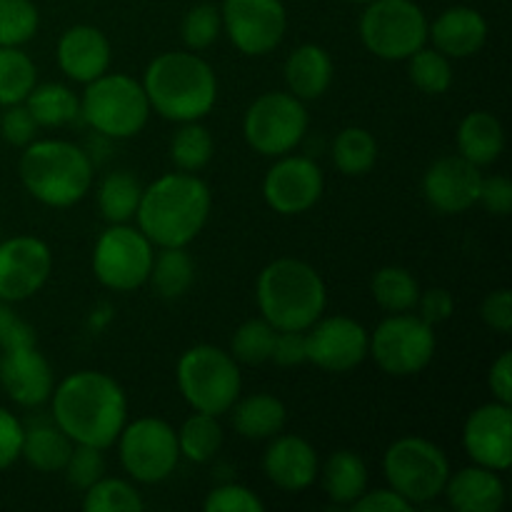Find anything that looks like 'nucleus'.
<instances>
[{
  "mask_svg": "<svg viewBox=\"0 0 512 512\" xmlns=\"http://www.w3.org/2000/svg\"><path fill=\"white\" fill-rule=\"evenodd\" d=\"M275 328L265 318H250L230 338V355L243 365H263L273 353Z\"/></svg>",
  "mask_w": 512,
  "mask_h": 512,
  "instance_id": "nucleus-40",
  "label": "nucleus"
},
{
  "mask_svg": "<svg viewBox=\"0 0 512 512\" xmlns=\"http://www.w3.org/2000/svg\"><path fill=\"white\" fill-rule=\"evenodd\" d=\"M478 203L483 205L488 213L505 218L512 210V183L505 175H483V183H480Z\"/></svg>",
  "mask_w": 512,
  "mask_h": 512,
  "instance_id": "nucleus-50",
  "label": "nucleus"
},
{
  "mask_svg": "<svg viewBox=\"0 0 512 512\" xmlns=\"http://www.w3.org/2000/svg\"><path fill=\"white\" fill-rule=\"evenodd\" d=\"M150 283L165 300L183 298L195 280V263L185 248H160L150 268Z\"/></svg>",
  "mask_w": 512,
  "mask_h": 512,
  "instance_id": "nucleus-33",
  "label": "nucleus"
},
{
  "mask_svg": "<svg viewBox=\"0 0 512 512\" xmlns=\"http://www.w3.org/2000/svg\"><path fill=\"white\" fill-rule=\"evenodd\" d=\"M270 360L280 368H295L308 363V340L305 330H275Z\"/></svg>",
  "mask_w": 512,
  "mask_h": 512,
  "instance_id": "nucleus-46",
  "label": "nucleus"
},
{
  "mask_svg": "<svg viewBox=\"0 0 512 512\" xmlns=\"http://www.w3.org/2000/svg\"><path fill=\"white\" fill-rule=\"evenodd\" d=\"M0 385L20 408H40L53 395V368L35 345L8 348L0 353Z\"/></svg>",
  "mask_w": 512,
  "mask_h": 512,
  "instance_id": "nucleus-20",
  "label": "nucleus"
},
{
  "mask_svg": "<svg viewBox=\"0 0 512 512\" xmlns=\"http://www.w3.org/2000/svg\"><path fill=\"white\" fill-rule=\"evenodd\" d=\"M260 318L275 330H308L328 305V288L318 270L298 258L265 265L255 283Z\"/></svg>",
  "mask_w": 512,
  "mask_h": 512,
  "instance_id": "nucleus-4",
  "label": "nucleus"
},
{
  "mask_svg": "<svg viewBox=\"0 0 512 512\" xmlns=\"http://www.w3.org/2000/svg\"><path fill=\"white\" fill-rule=\"evenodd\" d=\"M25 425L0 405V473L20 460V448H23Z\"/></svg>",
  "mask_w": 512,
  "mask_h": 512,
  "instance_id": "nucleus-49",
  "label": "nucleus"
},
{
  "mask_svg": "<svg viewBox=\"0 0 512 512\" xmlns=\"http://www.w3.org/2000/svg\"><path fill=\"white\" fill-rule=\"evenodd\" d=\"M333 58L328 50L318 43H303L285 58L283 78L288 93L300 98L303 103L318 100L328 93L333 83Z\"/></svg>",
  "mask_w": 512,
  "mask_h": 512,
  "instance_id": "nucleus-25",
  "label": "nucleus"
},
{
  "mask_svg": "<svg viewBox=\"0 0 512 512\" xmlns=\"http://www.w3.org/2000/svg\"><path fill=\"white\" fill-rule=\"evenodd\" d=\"M488 388L495 400L508 405L512 403V353L510 350L500 353V358L490 365Z\"/></svg>",
  "mask_w": 512,
  "mask_h": 512,
  "instance_id": "nucleus-53",
  "label": "nucleus"
},
{
  "mask_svg": "<svg viewBox=\"0 0 512 512\" xmlns=\"http://www.w3.org/2000/svg\"><path fill=\"white\" fill-rule=\"evenodd\" d=\"M150 103L143 83L125 73H103L85 83L80 98V115L100 135L125 140L138 135L148 125Z\"/></svg>",
  "mask_w": 512,
  "mask_h": 512,
  "instance_id": "nucleus-7",
  "label": "nucleus"
},
{
  "mask_svg": "<svg viewBox=\"0 0 512 512\" xmlns=\"http://www.w3.org/2000/svg\"><path fill=\"white\" fill-rule=\"evenodd\" d=\"M443 495L458 512H498L505 505V483L498 470L473 463L450 473Z\"/></svg>",
  "mask_w": 512,
  "mask_h": 512,
  "instance_id": "nucleus-24",
  "label": "nucleus"
},
{
  "mask_svg": "<svg viewBox=\"0 0 512 512\" xmlns=\"http://www.w3.org/2000/svg\"><path fill=\"white\" fill-rule=\"evenodd\" d=\"M140 83L150 110L173 123L203 120L218 103V75L193 50L160 53L150 60Z\"/></svg>",
  "mask_w": 512,
  "mask_h": 512,
  "instance_id": "nucleus-3",
  "label": "nucleus"
},
{
  "mask_svg": "<svg viewBox=\"0 0 512 512\" xmlns=\"http://www.w3.org/2000/svg\"><path fill=\"white\" fill-rule=\"evenodd\" d=\"M0 135L5 143L15 145V148H25L28 143H33L38 135V123L25 108V103L5 105L3 115H0Z\"/></svg>",
  "mask_w": 512,
  "mask_h": 512,
  "instance_id": "nucleus-45",
  "label": "nucleus"
},
{
  "mask_svg": "<svg viewBox=\"0 0 512 512\" xmlns=\"http://www.w3.org/2000/svg\"><path fill=\"white\" fill-rule=\"evenodd\" d=\"M308 360L328 373H350L368 358L370 333L348 315H320L308 330Z\"/></svg>",
  "mask_w": 512,
  "mask_h": 512,
  "instance_id": "nucleus-16",
  "label": "nucleus"
},
{
  "mask_svg": "<svg viewBox=\"0 0 512 512\" xmlns=\"http://www.w3.org/2000/svg\"><path fill=\"white\" fill-rule=\"evenodd\" d=\"M325 178L308 155H280L263 178V198L280 215L308 213L323 198Z\"/></svg>",
  "mask_w": 512,
  "mask_h": 512,
  "instance_id": "nucleus-15",
  "label": "nucleus"
},
{
  "mask_svg": "<svg viewBox=\"0 0 512 512\" xmlns=\"http://www.w3.org/2000/svg\"><path fill=\"white\" fill-rule=\"evenodd\" d=\"M153 258V243L143 230L128 223H113L95 240L90 265L100 285L115 293H130L148 283Z\"/></svg>",
  "mask_w": 512,
  "mask_h": 512,
  "instance_id": "nucleus-12",
  "label": "nucleus"
},
{
  "mask_svg": "<svg viewBox=\"0 0 512 512\" xmlns=\"http://www.w3.org/2000/svg\"><path fill=\"white\" fill-rule=\"evenodd\" d=\"M53 423L75 445L108 450L128 423V395L100 370H78L60 380L50 395Z\"/></svg>",
  "mask_w": 512,
  "mask_h": 512,
  "instance_id": "nucleus-1",
  "label": "nucleus"
},
{
  "mask_svg": "<svg viewBox=\"0 0 512 512\" xmlns=\"http://www.w3.org/2000/svg\"><path fill=\"white\" fill-rule=\"evenodd\" d=\"M413 505L403 498V495L395 493L393 488H378V490H365L350 510L355 512H405Z\"/></svg>",
  "mask_w": 512,
  "mask_h": 512,
  "instance_id": "nucleus-52",
  "label": "nucleus"
},
{
  "mask_svg": "<svg viewBox=\"0 0 512 512\" xmlns=\"http://www.w3.org/2000/svg\"><path fill=\"white\" fill-rule=\"evenodd\" d=\"M53 273V253L35 235L0 240V300L23 303L43 290Z\"/></svg>",
  "mask_w": 512,
  "mask_h": 512,
  "instance_id": "nucleus-17",
  "label": "nucleus"
},
{
  "mask_svg": "<svg viewBox=\"0 0 512 512\" xmlns=\"http://www.w3.org/2000/svg\"><path fill=\"white\" fill-rule=\"evenodd\" d=\"M388 488L403 495L410 505H425L440 498L450 478L448 455L433 440L420 435L398 438L383 455Z\"/></svg>",
  "mask_w": 512,
  "mask_h": 512,
  "instance_id": "nucleus-8",
  "label": "nucleus"
},
{
  "mask_svg": "<svg viewBox=\"0 0 512 512\" xmlns=\"http://www.w3.org/2000/svg\"><path fill=\"white\" fill-rule=\"evenodd\" d=\"M435 345L438 340L433 325L425 323L420 315L390 313L370 333L368 355H373L375 365L383 373L393 378H410L433 363Z\"/></svg>",
  "mask_w": 512,
  "mask_h": 512,
  "instance_id": "nucleus-11",
  "label": "nucleus"
},
{
  "mask_svg": "<svg viewBox=\"0 0 512 512\" xmlns=\"http://www.w3.org/2000/svg\"><path fill=\"white\" fill-rule=\"evenodd\" d=\"M333 163L340 173L350 178L370 173L378 163V140L360 125L343 128L333 140Z\"/></svg>",
  "mask_w": 512,
  "mask_h": 512,
  "instance_id": "nucleus-32",
  "label": "nucleus"
},
{
  "mask_svg": "<svg viewBox=\"0 0 512 512\" xmlns=\"http://www.w3.org/2000/svg\"><path fill=\"white\" fill-rule=\"evenodd\" d=\"M370 293L375 303L388 313H410L420 298V285L410 270L400 265H385L370 280Z\"/></svg>",
  "mask_w": 512,
  "mask_h": 512,
  "instance_id": "nucleus-34",
  "label": "nucleus"
},
{
  "mask_svg": "<svg viewBox=\"0 0 512 512\" xmlns=\"http://www.w3.org/2000/svg\"><path fill=\"white\" fill-rule=\"evenodd\" d=\"M140 195H143V185L135 175L118 170V173H108L98 185V210L108 225L113 223H130L138 213Z\"/></svg>",
  "mask_w": 512,
  "mask_h": 512,
  "instance_id": "nucleus-31",
  "label": "nucleus"
},
{
  "mask_svg": "<svg viewBox=\"0 0 512 512\" xmlns=\"http://www.w3.org/2000/svg\"><path fill=\"white\" fill-rule=\"evenodd\" d=\"M20 183L48 208L78 205L93 188V160L68 140H33L18 163Z\"/></svg>",
  "mask_w": 512,
  "mask_h": 512,
  "instance_id": "nucleus-5",
  "label": "nucleus"
},
{
  "mask_svg": "<svg viewBox=\"0 0 512 512\" xmlns=\"http://www.w3.org/2000/svg\"><path fill=\"white\" fill-rule=\"evenodd\" d=\"M213 135L200 120H190V123H180L175 135L170 138V160L175 168L185 170V173H198L205 165L213 160Z\"/></svg>",
  "mask_w": 512,
  "mask_h": 512,
  "instance_id": "nucleus-36",
  "label": "nucleus"
},
{
  "mask_svg": "<svg viewBox=\"0 0 512 512\" xmlns=\"http://www.w3.org/2000/svg\"><path fill=\"white\" fill-rule=\"evenodd\" d=\"M175 380L190 408L215 418L228 413L243 393L238 360L230 355V350L208 343L193 345L180 355Z\"/></svg>",
  "mask_w": 512,
  "mask_h": 512,
  "instance_id": "nucleus-6",
  "label": "nucleus"
},
{
  "mask_svg": "<svg viewBox=\"0 0 512 512\" xmlns=\"http://www.w3.org/2000/svg\"><path fill=\"white\" fill-rule=\"evenodd\" d=\"M213 210V193L195 173H165L143 188L140 195L138 228L158 248H188Z\"/></svg>",
  "mask_w": 512,
  "mask_h": 512,
  "instance_id": "nucleus-2",
  "label": "nucleus"
},
{
  "mask_svg": "<svg viewBox=\"0 0 512 512\" xmlns=\"http://www.w3.org/2000/svg\"><path fill=\"white\" fill-rule=\"evenodd\" d=\"M418 315L425 320L428 325H440L453 315L455 303H453V295L448 293L445 288H428V290H420V298H418Z\"/></svg>",
  "mask_w": 512,
  "mask_h": 512,
  "instance_id": "nucleus-51",
  "label": "nucleus"
},
{
  "mask_svg": "<svg viewBox=\"0 0 512 512\" xmlns=\"http://www.w3.org/2000/svg\"><path fill=\"white\" fill-rule=\"evenodd\" d=\"M143 498L133 483L120 478H100L83 493L85 512H140Z\"/></svg>",
  "mask_w": 512,
  "mask_h": 512,
  "instance_id": "nucleus-38",
  "label": "nucleus"
},
{
  "mask_svg": "<svg viewBox=\"0 0 512 512\" xmlns=\"http://www.w3.org/2000/svg\"><path fill=\"white\" fill-rule=\"evenodd\" d=\"M58 68L75 83H90L110 70L113 45L95 25H73L65 30L55 48Z\"/></svg>",
  "mask_w": 512,
  "mask_h": 512,
  "instance_id": "nucleus-22",
  "label": "nucleus"
},
{
  "mask_svg": "<svg viewBox=\"0 0 512 512\" xmlns=\"http://www.w3.org/2000/svg\"><path fill=\"white\" fill-rule=\"evenodd\" d=\"M220 33H223V18H220V8H215L213 3L193 5L180 25V38L185 48L193 53L210 48Z\"/></svg>",
  "mask_w": 512,
  "mask_h": 512,
  "instance_id": "nucleus-42",
  "label": "nucleus"
},
{
  "mask_svg": "<svg viewBox=\"0 0 512 512\" xmlns=\"http://www.w3.org/2000/svg\"><path fill=\"white\" fill-rule=\"evenodd\" d=\"M220 18L230 43L253 58L273 53L288 30L283 0H223Z\"/></svg>",
  "mask_w": 512,
  "mask_h": 512,
  "instance_id": "nucleus-14",
  "label": "nucleus"
},
{
  "mask_svg": "<svg viewBox=\"0 0 512 512\" xmlns=\"http://www.w3.org/2000/svg\"><path fill=\"white\" fill-rule=\"evenodd\" d=\"M23 103L38 128H63L80 115V98L63 83H35Z\"/></svg>",
  "mask_w": 512,
  "mask_h": 512,
  "instance_id": "nucleus-30",
  "label": "nucleus"
},
{
  "mask_svg": "<svg viewBox=\"0 0 512 512\" xmlns=\"http://www.w3.org/2000/svg\"><path fill=\"white\" fill-rule=\"evenodd\" d=\"M38 83V68L23 48H0V108L23 103Z\"/></svg>",
  "mask_w": 512,
  "mask_h": 512,
  "instance_id": "nucleus-37",
  "label": "nucleus"
},
{
  "mask_svg": "<svg viewBox=\"0 0 512 512\" xmlns=\"http://www.w3.org/2000/svg\"><path fill=\"white\" fill-rule=\"evenodd\" d=\"M310 115L300 98L288 90L263 93L248 105L243 115V138L255 153L265 158L288 155L303 143Z\"/></svg>",
  "mask_w": 512,
  "mask_h": 512,
  "instance_id": "nucleus-10",
  "label": "nucleus"
},
{
  "mask_svg": "<svg viewBox=\"0 0 512 512\" xmlns=\"http://www.w3.org/2000/svg\"><path fill=\"white\" fill-rule=\"evenodd\" d=\"M318 470V453L308 440L293 433H278L270 438L263 455V473L275 488L300 493L318 480Z\"/></svg>",
  "mask_w": 512,
  "mask_h": 512,
  "instance_id": "nucleus-21",
  "label": "nucleus"
},
{
  "mask_svg": "<svg viewBox=\"0 0 512 512\" xmlns=\"http://www.w3.org/2000/svg\"><path fill=\"white\" fill-rule=\"evenodd\" d=\"M63 473L75 490L85 493L90 485L98 483V480L105 475L103 450L93 448V445H73Z\"/></svg>",
  "mask_w": 512,
  "mask_h": 512,
  "instance_id": "nucleus-43",
  "label": "nucleus"
},
{
  "mask_svg": "<svg viewBox=\"0 0 512 512\" xmlns=\"http://www.w3.org/2000/svg\"><path fill=\"white\" fill-rule=\"evenodd\" d=\"M73 445L55 423H35L25 428L20 458L38 473H63Z\"/></svg>",
  "mask_w": 512,
  "mask_h": 512,
  "instance_id": "nucleus-29",
  "label": "nucleus"
},
{
  "mask_svg": "<svg viewBox=\"0 0 512 512\" xmlns=\"http://www.w3.org/2000/svg\"><path fill=\"white\" fill-rule=\"evenodd\" d=\"M428 18L413 0H370L360 15V40L380 60H408L428 45Z\"/></svg>",
  "mask_w": 512,
  "mask_h": 512,
  "instance_id": "nucleus-9",
  "label": "nucleus"
},
{
  "mask_svg": "<svg viewBox=\"0 0 512 512\" xmlns=\"http://www.w3.org/2000/svg\"><path fill=\"white\" fill-rule=\"evenodd\" d=\"M463 448L475 465L505 470L512 465V410L508 403H485L463 425Z\"/></svg>",
  "mask_w": 512,
  "mask_h": 512,
  "instance_id": "nucleus-18",
  "label": "nucleus"
},
{
  "mask_svg": "<svg viewBox=\"0 0 512 512\" xmlns=\"http://www.w3.org/2000/svg\"><path fill=\"white\" fill-rule=\"evenodd\" d=\"M325 495L335 505H350L368 490V465L355 450H338L318 470Z\"/></svg>",
  "mask_w": 512,
  "mask_h": 512,
  "instance_id": "nucleus-28",
  "label": "nucleus"
},
{
  "mask_svg": "<svg viewBox=\"0 0 512 512\" xmlns=\"http://www.w3.org/2000/svg\"><path fill=\"white\" fill-rule=\"evenodd\" d=\"M480 318L490 330L508 335L512 330V293L508 288H498L485 295L480 305Z\"/></svg>",
  "mask_w": 512,
  "mask_h": 512,
  "instance_id": "nucleus-47",
  "label": "nucleus"
},
{
  "mask_svg": "<svg viewBox=\"0 0 512 512\" xmlns=\"http://www.w3.org/2000/svg\"><path fill=\"white\" fill-rule=\"evenodd\" d=\"M40 28L33 0H0V48H23Z\"/></svg>",
  "mask_w": 512,
  "mask_h": 512,
  "instance_id": "nucleus-41",
  "label": "nucleus"
},
{
  "mask_svg": "<svg viewBox=\"0 0 512 512\" xmlns=\"http://www.w3.org/2000/svg\"><path fill=\"white\" fill-rule=\"evenodd\" d=\"M18 345H35V330L15 313L13 303L0 300V350L18 348Z\"/></svg>",
  "mask_w": 512,
  "mask_h": 512,
  "instance_id": "nucleus-48",
  "label": "nucleus"
},
{
  "mask_svg": "<svg viewBox=\"0 0 512 512\" xmlns=\"http://www.w3.org/2000/svg\"><path fill=\"white\" fill-rule=\"evenodd\" d=\"M233 430L245 440H270L283 433L288 423V408L270 393H253L238 398L228 410Z\"/></svg>",
  "mask_w": 512,
  "mask_h": 512,
  "instance_id": "nucleus-26",
  "label": "nucleus"
},
{
  "mask_svg": "<svg viewBox=\"0 0 512 512\" xmlns=\"http://www.w3.org/2000/svg\"><path fill=\"white\" fill-rule=\"evenodd\" d=\"M350 3H363L365 5V3H370V0H350Z\"/></svg>",
  "mask_w": 512,
  "mask_h": 512,
  "instance_id": "nucleus-54",
  "label": "nucleus"
},
{
  "mask_svg": "<svg viewBox=\"0 0 512 512\" xmlns=\"http://www.w3.org/2000/svg\"><path fill=\"white\" fill-rule=\"evenodd\" d=\"M203 508L208 512H263L265 503L245 485L225 483L210 490Z\"/></svg>",
  "mask_w": 512,
  "mask_h": 512,
  "instance_id": "nucleus-44",
  "label": "nucleus"
},
{
  "mask_svg": "<svg viewBox=\"0 0 512 512\" xmlns=\"http://www.w3.org/2000/svg\"><path fill=\"white\" fill-rule=\"evenodd\" d=\"M0 240H3V238H0Z\"/></svg>",
  "mask_w": 512,
  "mask_h": 512,
  "instance_id": "nucleus-55",
  "label": "nucleus"
},
{
  "mask_svg": "<svg viewBox=\"0 0 512 512\" xmlns=\"http://www.w3.org/2000/svg\"><path fill=\"white\" fill-rule=\"evenodd\" d=\"M483 173L463 155L438 158L423 175V195L433 210L458 215L478 205Z\"/></svg>",
  "mask_w": 512,
  "mask_h": 512,
  "instance_id": "nucleus-19",
  "label": "nucleus"
},
{
  "mask_svg": "<svg viewBox=\"0 0 512 512\" xmlns=\"http://www.w3.org/2000/svg\"><path fill=\"white\" fill-rule=\"evenodd\" d=\"M120 465L143 485H158L175 473L180 463L178 433L160 418H138L125 423L118 440Z\"/></svg>",
  "mask_w": 512,
  "mask_h": 512,
  "instance_id": "nucleus-13",
  "label": "nucleus"
},
{
  "mask_svg": "<svg viewBox=\"0 0 512 512\" xmlns=\"http://www.w3.org/2000/svg\"><path fill=\"white\" fill-rule=\"evenodd\" d=\"M175 433H178L180 458L190 460V463H210L218 455L220 445H223V428H220L218 418L208 413H198V410Z\"/></svg>",
  "mask_w": 512,
  "mask_h": 512,
  "instance_id": "nucleus-35",
  "label": "nucleus"
},
{
  "mask_svg": "<svg viewBox=\"0 0 512 512\" xmlns=\"http://www.w3.org/2000/svg\"><path fill=\"white\" fill-rule=\"evenodd\" d=\"M433 48L450 60H463L478 53L488 40V20L468 5L443 10L428 28Z\"/></svg>",
  "mask_w": 512,
  "mask_h": 512,
  "instance_id": "nucleus-23",
  "label": "nucleus"
},
{
  "mask_svg": "<svg viewBox=\"0 0 512 512\" xmlns=\"http://www.w3.org/2000/svg\"><path fill=\"white\" fill-rule=\"evenodd\" d=\"M408 75L418 90L428 95H443L453 85V65L448 55L423 45L408 58Z\"/></svg>",
  "mask_w": 512,
  "mask_h": 512,
  "instance_id": "nucleus-39",
  "label": "nucleus"
},
{
  "mask_svg": "<svg viewBox=\"0 0 512 512\" xmlns=\"http://www.w3.org/2000/svg\"><path fill=\"white\" fill-rule=\"evenodd\" d=\"M458 155L478 168L493 165L505 150V130L500 120L488 110L468 113L458 125Z\"/></svg>",
  "mask_w": 512,
  "mask_h": 512,
  "instance_id": "nucleus-27",
  "label": "nucleus"
}]
</instances>
